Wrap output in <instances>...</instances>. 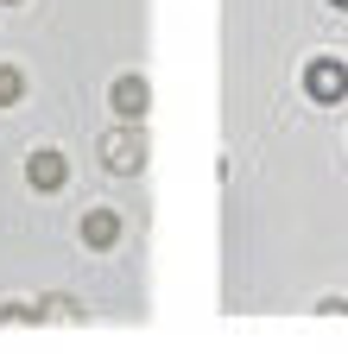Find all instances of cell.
I'll return each instance as SVG.
<instances>
[{
  "mask_svg": "<svg viewBox=\"0 0 348 354\" xmlns=\"http://www.w3.org/2000/svg\"><path fill=\"white\" fill-rule=\"evenodd\" d=\"M102 158H108L114 171H140V165H146V133H140V120H120L108 140H102Z\"/></svg>",
  "mask_w": 348,
  "mask_h": 354,
  "instance_id": "cell-1",
  "label": "cell"
},
{
  "mask_svg": "<svg viewBox=\"0 0 348 354\" xmlns=\"http://www.w3.org/2000/svg\"><path fill=\"white\" fill-rule=\"evenodd\" d=\"M304 95L323 102V108L342 102V95H348V64H342V57H317L311 70H304Z\"/></svg>",
  "mask_w": 348,
  "mask_h": 354,
  "instance_id": "cell-2",
  "label": "cell"
},
{
  "mask_svg": "<svg viewBox=\"0 0 348 354\" xmlns=\"http://www.w3.org/2000/svg\"><path fill=\"white\" fill-rule=\"evenodd\" d=\"M108 102H114V114H120V120H146L152 88H146V76H120V82L108 88Z\"/></svg>",
  "mask_w": 348,
  "mask_h": 354,
  "instance_id": "cell-3",
  "label": "cell"
},
{
  "mask_svg": "<svg viewBox=\"0 0 348 354\" xmlns=\"http://www.w3.org/2000/svg\"><path fill=\"white\" fill-rule=\"evenodd\" d=\"M26 177H32V190H64V177H70V165H64V152H51V146H38V152L26 158Z\"/></svg>",
  "mask_w": 348,
  "mask_h": 354,
  "instance_id": "cell-4",
  "label": "cell"
},
{
  "mask_svg": "<svg viewBox=\"0 0 348 354\" xmlns=\"http://www.w3.org/2000/svg\"><path fill=\"white\" fill-rule=\"evenodd\" d=\"M82 241H89V247H114L120 241V215L114 209H89V215H82Z\"/></svg>",
  "mask_w": 348,
  "mask_h": 354,
  "instance_id": "cell-5",
  "label": "cell"
},
{
  "mask_svg": "<svg viewBox=\"0 0 348 354\" xmlns=\"http://www.w3.org/2000/svg\"><path fill=\"white\" fill-rule=\"evenodd\" d=\"M19 95H26V76H19V70H7V64H0V108H13Z\"/></svg>",
  "mask_w": 348,
  "mask_h": 354,
  "instance_id": "cell-6",
  "label": "cell"
},
{
  "mask_svg": "<svg viewBox=\"0 0 348 354\" xmlns=\"http://www.w3.org/2000/svg\"><path fill=\"white\" fill-rule=\"evenodd\" d=\"M329 7H348V0H329Z\"/></svg>",
  "mask_w": 348,
  "mask_h": 354,
  "instance_id": "cell-7",
  "label": "cell"
},
{
  "mask_svg": "<svg viewBox=\"0 0 348 354\" xmlns=\"http://www.w3.org/2000/svg\"><path fill=\"white\" fill-rule=\"evenodd\" d=\"M7 7H19V0H7Z\"/></svg>",
  "mask_w": 348,
  "mask_h": 354,
  "instance_id": "cell-8",
  "label": "cell"
}]
</instances>
